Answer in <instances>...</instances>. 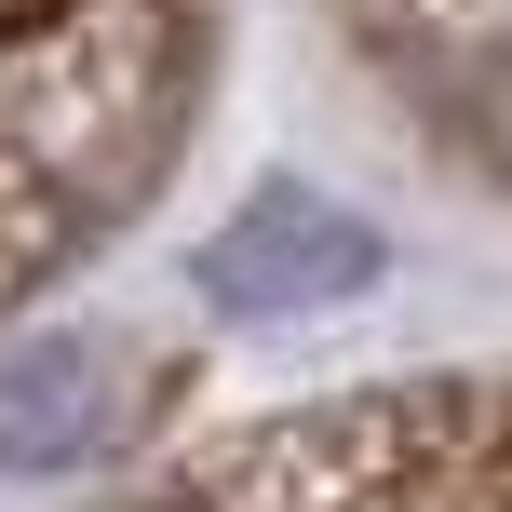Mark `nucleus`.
<instances>
[{
	"label": "nucleus",
	"instance_id": "nucleus-2",
	"mask_svg": "<svg viewBox=\"0 0 512 512\" xmlns=\"http://www.w3.org/2000/svg\"><path fill=\"white\" fill-rule=\"evenodd\" d=\"M122 391H108L95 337H41V351H0V472H68L108 445Z\"/></svg>",
	"mask_w": 512,
	"mask_h": 512
},
{
	"label": "nucleus",
	"instance_id": "nucleus-1",
	"mask_svg": "<svg viewBox=\"0 0 512 512\" xmlns=\"http://www.w3.org/2000/svg\"><path fill=\"white\" fill-rule=\"evenodd\" d=\"M378 270H391L378 216L324 203V189H256V203H230L203 230V256H189V283H203L230 324H310V310L364 297Z\"/></svg>",
	"mask_w": 512,
	"mask_h": 512
}]
</instances>
